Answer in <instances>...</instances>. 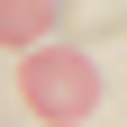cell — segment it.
<instances>
[{
	"label": "cell",
	"mask_w": 127,
	"mask_h": 127,
	"mask_svg": "<svg viewBox=\"0 0 127 127\" xmlns=\"http://www.w3.org/2000/svg\"><path fill=\"white\" fill-rule=\"evenodd\" d=\"M18 100L36 109L45 127H82L100 109V64L82 45H27L18 55Z\"/></svg>",
	"instance_id": "obj_1"
},
{
	"label": "cell",
	"mask_w": 127,
	"mask_h": 127,
	"mask_svg": "<svg viewBox=\"0 0 127 127\" xmlns=\"http://www.w3.org/2000/svg\"><path fill=\"white\" fill-rule=\"evenodd\" d=\"M64 18V0H0V36H9V55H27V45H45Z\"/></svg>",
	"instance_id": "obj_2"
}]
</instances>
